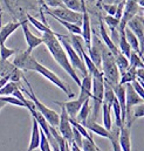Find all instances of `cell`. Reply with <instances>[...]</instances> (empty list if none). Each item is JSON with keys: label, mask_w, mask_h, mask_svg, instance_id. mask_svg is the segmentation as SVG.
I'll list each match as a JSON object with an SVG mask.
<instances>
[{"label": "cell", "mask_w": 144, "mask_h": 151, "mask_svg": "<svg viewBox=\"0 0 144 151\" xmlns=\"http://www.w3.org/2000/svg\"><path fill=\"white\" fill-rule=\"evenodd\" d=\"M37 2H39V5L41 6V7H46V5H45V0H37Z\"/></svg>", "instance_id": "obj_45"}, {"label": "cell", "mask_w": 144, "mask_h": 151, "mask_svg": "<svg viewBox=\"0 0 144 151\" xmlns=\"http://www.w3.org/2000/svg\"><path fill=\"white\" fill-rule=\"evenodd\" d=\"M56 38L59 39L60 43L62 45L63 49L66 50V54H67V56H68V60H69V62H71L73 68H74V69H78V70L81 72L82 76L87 75V74H88V70H87V68H86V65H84L83 60L78 56V54L75 52V49L72 47V45H71V42H69V40H68V37L56 33Z\"/></svg>", "instance_id": "obj_5"}, {"label": "cell", "mask_w": 144, "mask_h": 151, "mask_svg": "<svg viewBox=\"0 0 144 151\" xmlns=\"http://www.w3.org/2000/svg\"><path fill=\"white\" fill-rule=\"evenodd\" d=\"M36 62L37 61L32 55V53H28L27 50H25L15 55L14 60L12 61V65L18 69H20L21 72H28V70H34Z\"/></svg>", "instance_id": "obj_8"}, {"label": "cell", "mask_w": 144, "mask_h": 151, "mask_svg": "<svg viewBox=\"0 0 144 151\" xmlns=\"http://www.w3.org/2000/svg\"><path fill=\"white\" fill-rule=\"evenodd\" d=\"M120 34V37H118V47H120V52L127 58V59H129V56H130V54H131V48H130V46H129V43H128V41H127V39H125V35H124V32H118Z\"/></svg>", "instance_id": "obj_21"}, {"label": "cell", "mask_w": 144, "mask_h": 151, "mask_svg": "<svg viewBox=\"0 0 144 151\" xmlns=\"http://www.w3.org/2000/svg\"><path fill=\"white\" fill-rule=\"evenodd\" d=\"M61 107V114H60V118H59V124H58V128H59V132L60 135L65 138V141L71 144L73 142V127L69 122V116L67 111L65 110V108L62 106Z\"/></svg>", "instance_id": "obj_9"}, {"label": "cell", "mask_w": 144, "mask_h": 151, "mask_svg": "<svg viewBox=\"0 0 144 151\" xmlns=\"http://www.w3.org/2000/svg\"><path fill=\"white\" fill-rule=\"evenodd\" d=\"M45 5H46V7H53V8L65 7L61 0H45Z\"/></svg>", "instance_id": "obj_42"}, {"label": "cell", "mask_w": 144, "mask_h": 151, "mask_svg": "<svg viewBox=\"0 0 144 151\" xmlns=\"http://www.w3.org/2000/svg\"><path fill=\"white\" fill-rule=\"evenodd\" d=\"M4 107H5V103H4V102H2L1 100H0V110H1V109H2Z\"/></svg>", "instance_id": "obj_47"}, {"label": "cell", "mask_w": 144, "mask_h": 151, "mask_svg": "<svg viewBox=\"0 0 144 151\" xmlns=\"http://www.w3.org/2000/svg\"><path fill=\"white\" fill-rule=\"evenodd\" d=\"M89 102H90V100H87V101H84L83 104L81 106V108H80L78 113L76 115V117L74 118L76 122L83 123V122L89 117V114H90V106H89Z\"/></svg>", "instance_id": "obj_22"}, {"label": "cell", "mask_w": 144, "mask_h": 151, "mask_svg": "<svg viewBox=\"0 0 144 151\" xmlns=\"http://www.w3.org/2000/svg\"><path fill=\"white\" fill-rule=\"evenodd\" d=\"M88 131H91V132H94V134H96V135H99V136H101V137H104V138H109L110 137V130H107L103 125H100L99 123H96V121L95 119H93V118H87L83 123H81Z\"/></svg>", "instance_id": "obj_16"}, {"label": "cell", "mask_w": 144, "mask_h": 151, "mask_svg": "<svg viewBox=\"0 0 144 151\" xmlns=\"http://www.w3.org/2000/svg\"><path fill=\"white\" fill-rule=\"evenodd\" d=\"M42 43L46 45L47 49L49 50L50 55L53 56V59L56 61V63L68 74V75L74 80V82L80 87L81 84V78L76 74L75 69L72 67L68 56L66 54V50L63 49L62 45L60 43L59 39L56 38V33L55 32H50V33H43L42 34Z\"/></svg>", "instance_id": "obj_1"}, {"label": "cell", "mask_w": 144, "mask_h": 151, "mask_svg": "<svg viewBox=\"0 0 144 151\" xmlns=\"http://www.w3.org/2000/svg\"><path fill=\"white\" fill-rule=\"evenodd\" d=\"M34 72L36 73H39L40 75H42L45 78H47L48 81H50L53 84H55L58 88H60L68 97H73L74 96V94H73L72 91L69 90V88H68V86L59 77V76L56 75L55 73H53L52 70H49L47 67H45L43 65H41V63H39V62H36L35 63V67H34Z\"/></svg>", "instance_id": "obj_7"}, {"label": "cell", "mask_w": 144, "mask_h": 151, "mask_svg": "<svg viewBox=\"0 0 144 151\" xmlns=\"http://www.w3.org/2000/svg\"><path fill=\"white\" fill-rule=\"evenodd\" d=\"M115 93L112 90V88L109 86L108 83L104 82V93H103V102L102 103H106L107 106H109L111 108L112 106V102L115 101Z\"/></svg>", "instance_id": "obj_29"}, {"label": "cell", "mask_w": 144, "mask_h": 151, "mask_svg": "<svg viewBox=\"0 0 144 151\" xmlns=\"http://www.w3.org/2000/svg\"><path fill=\"white\" fill-rule=\"evenodd\" d=\"M69 122H71V124H72L73 128H75L80 134H81V136L83 137V138H86V139H88L89 142H91V143H95L94 142V139H93V136L89 134V131L81 124V123H78V122H76L74 118H69Z\"/></svg>", "instance_id": "obj_24"}, {"label": "cell", "mask_w": 144, "mask_h": 151, "mask_svg": "<svg viewBox=\"0 0 144 151\" xmlns=\"http://www.w3.org/2000/svg\"><path fill=\"white\" fill-rule=\"evenodd\" d=\"M127 27L137 37L140 41V46H141V50L143 52L144 47V20L143 15H135L131 20L128 21Z\"/></svg>", "instance_id": "obj_10"}, {"label": "cell", "mask_w": 144, "mask_h": 151, "mask_svg": "<svg viewBox=\"0 0 144 151\" xmlns=\"http://www.w3.org/2000/svg\"><path fill=\"white\" fill-rule=\"evenodd\" d=\"M131 124L123 123L120 127L118 144L122 151H131Z\"/></svg>", "instance_id": "obj_14"}, {"label": "cell", "mask_w": 144, "mask_h": 151, "mask_svg": "<svg viewBox=\"0 0 144 151\" xmlns=\"http://www.w3.org/2000/svg\"><path fill=\"white\" fill-rule=\"evenodd\" d=\"M132 116H134V118H142V117H143L144 116V104L143 103L135 106L134 111H132Z\"/></svg>", "instance_id": "obj_39"}, {"label": "cell", "mask_w": 144, "mask_h": 151, "mask_svg": "<svg viewBox=\"0 0 144 151\" xmlns=\"http://www.w3.org/2000/svg\"><path fill=\"white\" fill-rule=\"evenodd\" d=\"M124 35H125V39H127V41H128V43H129V46H130V48H131V50H134V52H136L141 58H143V52L141 50V46H140V41H138V39L137 37L128 28V27H125L124 28Z\"/></svg>", "instance_id": "obj_20"}, {"label": "cell", "mask_w": 144, "mask_h": 151, "mask_svg": "<svg viewBox=\"0 0 144 151\" xmlns=\"http://www.w3.org/2000/svg\"><path fill=\"white\" fill-rule=\"evenodd\" d=\"M102 21L109 26V28H110V31L112 32V31H116L117 28H118V25H120V20H117L115 17H112V15H104L103 17V19H102Z\"/></svg>", "instance_id": "obj_33"}, {"label": "cell", "mask_w": 144, "mask_h": 151, "mask_svg": "<svg viewBox=\"0 0 144 151\" xmlns=\"http://www.w3.org/2000/svg\"><path fill=\"white\" fill-rule=\"evenodd\" d=\"M130 84H131V87L134 88V90H135V91H136V93H137V94H138L141 97H143V96H144L143 84H141V83H140L137 80H134V81H132Z\"/></svg>", "instance_id": "obj_40"}, {"label": "cell", "mask_w": 144, "mask_h": 151, "mask_svg": "<svg viewBox=\"0 0 144 151\" xmlns=\"http://www.w3.org/2000/svg\"><path fill=\"white\" fill-rule=\"evenodd\" d=\"M27 22L28 21H25V20L21 21L20 22V25H21L20 27L22 28V32H24V35H25V40H26V43H27V52L32 53L34 48L39 47L40 45H42V38L41 37H36V35H34L31 32Z\"/></svg>", "instance_id": "obj_13"}, {"label": "cell", "mask_w": 144, "mask_h": 151, "mask_svg": "<svg viewBox=\"0 0 144 151\" xmlns=\"http://www.w3.org/2000/svg\"><path fill=\"white\" fill-rule=\"evenodd\" d=\"M63 6L68 9H72L74 12H82L83 6L86 5L84 0H61Z\"/></svg>", "instance_id": "obj_25"}, {"label": "cell", "mask_w": 144, "mask_h": 151, "mask_svg": "<svg viewBox=\"0 0 144 151\" xmlns=\"http://www.w3.org/2000/svg\"><path fill=\"white\" fill-rule=\"evenodd\" d=\"M69 148H71V151H82V149L78 148L74 142H72V143L69 144Z\"/></svg>", "instance_id": "obj_44"}, {"label": "cell", "mask_w": 144, "mask_h": 151, "mask_svg": "<svg viewBox=\"0 0 144 151\" xmlns=\"http://www.w3.org/2000/svg\"><path fill=\"white\" fill-rule=\"evenodd\" d=\"M114 58H115V62H116V66H117V68H118L120 75L123 74L124 72H127L128 68L130 67V66H129V60H128L121 52H120L117 55H115Z\"/></svg>", "instance_id": "obj_23"}, {"label": "cell", "mask_w": 144, "mask_h": 151, "mask_svg": "<svg viewBox=\"0 0 144 151\" xmlns=\"http://www.w3.org/2000/svg\"><path fill=\"white\" fill-rule=\"evenodd\" d=\"M129 66L135 68V69H138V68H144V62H143V58H141L136 52H131L130 56H129Z\"/></svg>", "instance_id": "obj_30"}, {"label": "cell", "mask_w": 144, "mask_h": 151, "mask_svg": "<svg viewBox=\"0 0 144 151\" xmlns=\"http://www.w3.org/2000/svg\"><path fill=\"white\" fill-rule=\"evenodd\" d=\"M114 93H115V97L120 104L121 108V118H122V124L125 122V115H127V109H125V87L124 84H115L111 87Z\"/></svg>", "instance_id": "obj_15"}, {"label": "cell", "mask_w": 144, "mask_h": 151, "mask_svg": "<svg viewBox=\"0 0 144 151\" xmlns=\"http://www.w3.org/2000/svg\"><path fill=\"white\" fill-rule=\"evenodd\" d=\"M101 41L99 40L97 35L93 32L91 34V43L88 47V55L90 58V60L93 61V63L101 70Z\"/></svg>", "instance_id": "obj_12"}, {"label": "cell", "mask_w": 144, "mask_h": 151, "mask_svg": "<svg viewBox=\"0 0 144 151\" xmlns=\"http://www.w3.org/2000/svg\"><path fill=\"white\" fill-rule=\"evenodd\" d=\"M0 100H1L5 104H12V106L26 108V104H25L24 102H21L19 99L14 97V96H0Z\"/></svg>", "instance_id": "obj_34"}, {"label": "cell", "mask_w": 144, "mask_h": 151, "mask_svg": "<svg viewBox=\"0 0 144 151\" xmlns=\"http://www.w3.org/2000/svg\"><path fill=\"white\" fill-rule=\"evenodd\" d=\"M20 26H21L20 22H13V21L2 26L0 29V46L5 45L6 40L9 38V35H12L18 28H20Z\"/></svg>", "instance_id": "obj_19"}, {"label": "cell", "mask_w": 144, "mask_h": 151, "mask_svg": "<svg viewBox=\"0 0 144 151\" xmlns=\"http://www.w3.org/2000/svg\"><path fill=\"white\" fill-rule=\"evenodd\" d=\"M104 80L103 75L91 76V99H93V119L99 117L100 109L103 102Z\"/></svg>", "instance_id": "obj_4"}, {"label": "cell", "mask_w": 144, "mask_h": 151, "mask_svg": "<svg viewBox=\"0 0 144 151\" xmlns=\"http://www.w3.org/2000/svg\"><path fill=\"white\" fill-rule=\"evenodd\" d=\"M82 141H83V137L81 136V134H80L75 128H73V142H74L78 148H82Z\"/></svg>", "instance_id": "obj_38"}, {"label": "cell", "mask_w": 144, "mask_h": 151, "mask_svg": "<svg viewBox=\"0 0 144 151\" xmlns=\"http://www.w3.org/2000/svg\"><path fill=\"white\" fill-rule=\"evenodd\" d=\"M39 149L41 151H52L50 144L48 142V138L46 137V135L42 132L41 130V135H40V144H39Z\"/></svg>", "instance_id": "obj_36"}, {"label": "cell", "mask_w": 144, "mask_h": 151, "mask_svg": "<svg viewBox=\"0 0 144 151\" xmlns=\"http://www.w3.org/2000/svg\"><path fill=\"white\" fill-rule=\"evenodd\" d=\"M81 149H82V151H102L96 145V143H91L86 138H83V141H82V148Z\"/></svg>", "instance_id": "obj_37"}, {"label": "cell", "mask_w": 144, "mask_h": 151, "mask_svg": "<svg viewBox=\"0 0 144 151\" xmlns=\"http://www.w3.org/2000/svg\"><path fill=\"white\" fill-rule=\"evenodd\" d=\"M101 6H102V8L108 13V15H112V17L115 15L117 5H115V4H101Z\"/></svg>", "instance_id": "obj_41"}, {"label": "cell", "mask_w": 144, "mask_h": 151, "mask_svg": "<svg viewBox=\"0 0 144 151\" xmlns=\"http://www.w3.org/2000/svg\"><path fill=\"white\" fill-rule=\"evenodd\" d=\"M18 88L17 83L15 82H12V81H8L1 89H0V96H12L13 91Z\"/></svg>", "instance_id": "obj_32"}, {"label": "cell", "mask_w": 144, "mask_h": 151, "mask_svg": "<svg viewBox=\"0 0 144 151\" xmlns=\"http://www.w3.org/2000/svg\"><path fill=\"white\" fill-rule=\"evenodd\" d=\"M46 14L61 19L63 21L71 22L74 25H77L81 27L82 25V13L80 12H74L72 9H68L66 7H60V8H50V7H45Z\"/></svg>", "instance_id": "obj_6"}, {"label": "cell", "mask_w": 144, "mask_h": 151, "mask_svg": "<svg viewBox=\"0 0 144 151\" xmlns=\"http://www.w3.org/2000/svg\"><path fill=\"white\" fill-rule=\"evenodd\" d=\"M91 34H93V29H91V24H90V18L87 11V6L84 5L82 8V25H81V38L84 42V46L88 48L91 43Z\"/></svg>", "instance_id": "obj_11"}, {"label": "cell", "mask_w": 144, "mask_h": 151, "mask_svg": "<svg viewBox=\"0 0 144 151\" xmlns=\"http://www.w3.org/2000/svg\"><path fill=\"white\" fill-rule=\"evenodd\" d=\"M22 80L25 81V83H26V86H27V88H28V90H27V89H25V88H22V89H21L22 94H26V95L31 99V101H32V103H33L34 108H35L36 110H37L39 113L45 117V119L48 122V124H49V125H52V127H55V128H56V127H58V124H59L60 115L56 113V111H54L53 109L48 108L47 106H45V104H43V103H42V102L36 97V95L34 94V91H33L32 86L30 84V82L27 81V78H26L25 76H22Z\"/></svg>", "instance_id": "obj_3"}, {"label": "cell", "mask_w": 144, "mask_h": 151, "mask_svg": "<svg viewBox=\"0 0 144 151\" xmlns=\"http://www.w3.org/2000/svg\"><path fill=\"white\" fill-rule=\"evenodd\" d=\"M134 80H136V69L132 67H129L127 72H124L123 74L120 75V84H127V83H131Z\"/></svg>", "instance_id": "obj_28"}, {"label": "cell", "mask_w": 144, "mask_h": 151, "mask_svg": "<svg viewBox=\"0 0 144 151\" xmlns=\"http://www.w3.org/2000/svg\"><path fill=\"white\" fill-rule=\"evenodd\" d=\"M17 53H18V49L8 48L6 45H1L0 46V60H2V61L8 60L12 55H14Z\"/></svg>", "instance_id": "obj_31"}, {"label": "cell", "mask_w": 144, "mask_h": 151, "mask_svg": "<svg viewBox=\"0 0 144 151\" xmlns=\"http://www.w3.org/2000/svg\"><path fill=\"white\" fill-rule=\"evenodd\" d=\"M101 73L104 82L110 87L120 82V72L116 66L115 58L103 45H101Z\"/></svg>", "instance_id": "obj_2"}, {"label": "cell", "mask_w": 144, "mask_h": 151, "mask_svg": "<svg viewBox=\"0 0 144 151\" xmlns=\"http://www.w3.org/2000/svg\"><path fill=\"white\" fill-rule=\"evenodd\" d=\"M111 109L114 110L115 114V121H116V127H121L122 125V118H121V108H120V104L117 102V100L115 99V101L112 102V106H111Z\"/></svg>", "instance_id": "obj_35"}, {"label": "cell", "mask_w": 144, "mask_h": 151, "mask_svg": "<svg viewBox=\"0 0 144 151\" xmlns=\"http://www.w3.org/2000/svg\"><path fill=\"white\" fill-rule=\"evenodd\" d=\"M100 35H101V39H102V41L104 42V46L108 48V50L115 56V55H117L118 53H120V50H118V47H117V45L110 39V35L108 34V32H107V29H106V27H104V22L102 21V19L100 18Z\"/></svg>", "instance_id": "obj_17"}, {"label": "cell", "mask_w": 144, "mask_h": 151, "mask_svg": "<svg viewBox=\"0 0 144 151\" xmlns=\"http://www.w3.org/2000/svg\"><path fill=\"white\" fill-rule=\"evenodd\" d=\"M40 135H41V129H40L37 122L32 117V134H31V139H30L28 148L26 151H34L35 149H39Z\"/></svg>", "instance_id": "obj_18"}, {"label": "cell", "mask_w": 144, "mask_h": 151, "mask_svg": "<svg viewBox=\"0 0 144 151\" xmlns=\"http://www.w3.org/2000/svg\"><path fill=\"white\" fill-rule=\"evenodd\" d=\"M9 81V75H7V76H4V77H0V89L7 83Z\"/></svg>", "instance_id": "obj_43"}, {"label": "cell", "mask_w": 144, "mask_h": 151, "mask_svg": "<svg viewBox=\"0 0 144 151\" xmlns=\"http://www.w3.org/2000/svg\"><path fill=\"white\" fill-rule=\"evenodd\" d=\"M27 21L31 22L36 29H39V31L42 32V33H50V32H53V31L50 29V27L48 26V24L46 25V24H43L42 21H39L37 19H35L34 17H32L31 14H27Z\"/></svg>", "instance_id": "obj_26"}, {"label": "cell", "mask_w": 144, "mask_h": 151, "mask_svg": "<svg viewBox=\"0 0 144 151\" xmlns=\"http://www.w3.org/2000/svg\"><path fill=\"white\" fill-rule=\"evenodd\" d=\"M102 114H103V127L107 129V130H110L111 127H112V121H111V108L107 106L106 103H102Z\"/></svg>", "instance_id": "obj_27"}, {"label": "cell", "mask_w": 144, "mask_h": 151, "mask_svg": "<svg viewBox=\"0 0 144 151\" xmlns=\"http://www.w3.org/2000/svg\"><path fill=\"white\" fill-rule=\"evenodd\" d=\"M97 1H99V4H102V1H103V0H97Z\"/></svg>", "instance_id": "obj_48"}, {"label": "cell", "mask_w": 144, "mask_h": 151, "mask_svg": "<svg viewBox=\"0 0 144 151\" xmlns=\"http://www.w3.org/2000/svg\"><path fill=\"white\" fill-rule=\"evenodd\" d=\"M137 4H138L141 7H144V0H137Z\"/></svg>", "instance_id": "obj_46"}]
</instances>
